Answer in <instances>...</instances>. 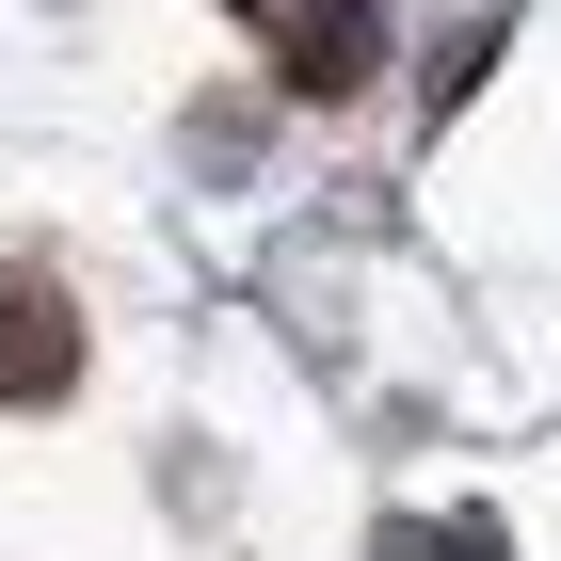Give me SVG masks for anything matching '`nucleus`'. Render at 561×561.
<instances>
[{"mask_svg":"<svg viewBox=\"0 0 561 561\" xmlns=\"http://www.w3.org/2000/svg\"><path fill=\"white\" fill-rule=\"evenodd\" d=\"M65 369H81V305L48 273H0V401H65Z\"/></svg>","mask_w":561,"mask_h":561,"instance_id":"f257e3e1","label":"nucleus"},{"mask_svg":"<svg viewBox=\"0 0 561 561\" xmlns=\"http://www.w3.org/2000/svg\"><path fill=\"white\" fill-rule=\"evenodd\" d=\"M273 81L289 96H353L369 81V0H273Z\"/></svg>","mask_w":561,"mask_h":561,"instance_id":"f03ea898","label":"nucleus"},{"mask_svg":"<svg viewBox=\"0 0 561 561\" xmlns=\"http://www.w3.org/2000/svg\"><path fill=\"white\" fill-rule=\"evenodd\" d=\"M386 561H514V546H497V514H401Z\"/></svg>","mask_w":561,"mask_h":561,"instance_id":"7ed1b4c3","label":"nucleus"}]
</instances>
